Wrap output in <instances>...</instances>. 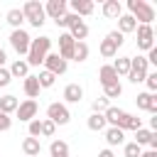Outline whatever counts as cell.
Returning a JSON list of instances; mask_svg holds the SVG:
<instances>
[{"label": "cell", "mask_w": 157, "mask_h": 157, "mask_svg": "<svg viewBox=\"0 0 157 157\" xmlns=\"http://www.w3.org/2000/svg\"><path fill=\"white\" fill-rule=\"evenodd\" d=\"M103 118H105V125H110V128H120L123 132L125 130H140L142 128V120L137 118V115H130V113H125L123 108H115V105H110L105 113H103Z\"/></svg>", "instance_id": "obj_1"}, {"label": "cell", "mask_w": 157, "mask_h": 157, "mask_svg": "<svg viewBox=\"0 0 157 157\" xmlns=\"http://www.w3.org/2000/svg\"><path fill=\"white\" fill-rule=\"evenodd\" d=\"M49 49H52V39H49V37H37V39H32V42H29L27 59H25L27 66H39V64H44Z\"/></svg>", "instance_id": "obj_2"}, {"label": "cell", "mask_w": 157, "mask_h": 157, "mask_svg": "<svg viewBox=\"0 0 157 157\" xmlns=\"http://www.w3.org/2000/svg\"><path fill=\"white\" fill-rule=\"evenodd\" d=\"M128 10L137 25H152V20H155V7L145 0H128Z\"/></svg>", "instance_id": "obj_3"}, {"label": "cell", "mask_w": 157, "mask_h": 157, "mask_svg": "<svg viewBox=\"0 0 157 157\" xmlns=\"http://www.w3.org/2000/svg\"><path fill=\"white\" fill-rule=\"evenodd\" d=\"M20 10H22V15H25V22H29L32 27L39 29V27L44 25V17H47V15H44V5H42L39 0H27Z\"/></svg>", "instance_id": "obj_4"}, {"label": "cell", "mask_w": 157, "mask_h": 157, "mask_svg": "<svg viewBox=\"0 0 157 157\" xmlns=\"http://www.w3.org/2000/svg\"><path fill=\"white\" fill-rule=\"evenodd\" d=\"M123 42H125V37H123L118 29L108 32V34H105V39H103V42H101V47H98L101 56H103V59H113V56L118 54V49L123 47Z\"/></svg>", "instance_id": "obj_5"}, {"label": "cell", "mask_w": 157, "mask_h": 157, "mask_svg": "<svg viewBox=\"0 0 157 157\" xmlns=\"http://www.w3.org/2000/svg\"><path fill=\"white\" fill-rule=\"evenodd\" d=\"M147 71H150V64H147V59H145L142 54L130 56V71H128V78H130L132 83H142L145 76H147Z\"/></svg>", "instance_id": "obj_6"}, {"label": "cell", "mask_w": 157, "mask_h": 157, "mask_svg": "<svg viewBox=\"0 0 157 157\" xmlns=\"http://www.w3.org/2000/svg\"><path fill=\"white\" fill-rule=\"evenodd\" d=\"M47 120H52L54 125H66L71 120V113H69L66 103H59V101L49 103L47 105Z\"/></svg>", "instance_id": "obj_7"}, {"label": "cell", "mask_w": 157, "mask_h": 157, "mask_svg": "<svg viewBox=\"0 0 157 157\" xmlns=\"http://www.w3.org/2000/svg\"><path fill=\"white\" fill-rule=\"evenodd\" d=\"M29 42H32V37H29L25 29H12V34H10V47H12L20 56H27Z\"/></svg>", "instance_id": "obj_8"}, {"label": "cell", "mask_w": 157, "mask_h": 157, "mask_svg": "<svg viewBox=\"0 0 157 157\" xmlns=\"http://www.w3.org/2000/svg\"><path fill=\"white\" fill-rule=\"evenodd\" d=\"M69 34L74 37V42H83L88 37V25L81 17H76L74 12H69Z\"/></svg>", "instance_id": "obj_9"}, {"label": "cell", "mask_w": 157, "mask_h": 157, "mask_svg": "<svg viewBox=\"0 0 157 157\" xmlns=\"http://www.w3.org/2000/svg\"><path fill=\"white\" fill-rule=\"evenodd\" d=\"M135 32H137V49L150 52L155 47V29H152V25H137Z\"/></svg>", "instance_id": "obj_10"}, {"label": "cell", "mask_w": 157, "mask_h": 157, "mask_svg": "<svg viewBox=\"0 0 157 157\" xmlns=\"http://www.w3.org/2000/svg\"><path fill=\"white\" fill-rule=\"evenodd\" d=\"M44 69H47L49 74H54V76H61V74H66L69 61H64L56 52H49V54H47V59H44Z\"/></svg>", "instance_id": "obj_11"}, {"label": "cell", "mask_w": 157, "mask_h": 157, "mask_svg": "<svg viewBox=\"0 0 157 157\" xmlns=\"http://www.w3.org/2000/svg\"><path fill=\"white\" fill-rule=\"evenodd\" d=\"M37 110H39L37 101L27 98V101H22V103L17 105L15 115H17V120H20V123H29V120H34V118H37Z\"/></svg>", "instance_id": "obj_12"}, {"label": "cell", "mask_w": 157, "mask_h": 157, "mask_svg": "<svg viewBox=\"0 0 157 157\" xmlns=\"http://www.w3.org/2000/svg\"><path fill=\"white\" fill-rule=\"evenodd\" d=\"M74 47H76V42H74V37H71L69 32L59 34V52H56V54H59L64 61L74 59Z\"/></svg>", "instance_id": "obj_13"}, {"label": "cell", "mask_w": 157, "mask_h": 157, "mask_svg": "<svg viewBox=\"0 0 157 157\" xmlns=\"http://www.w3.org/2000/svg\"><path fill=\"white\" fill-rule=\"evenodd\" d=\"M44 15H49V17L56 22L59 17L66 15V0H47V5H44Z\"/></svg>", "instance_id": "obj_14"}, {"label": "cell", "mask_w": 157, "mask_h": 157, "mask_svg": "<svg viewBox=\"0 0 157 157\" xmlns=\"http://www.w3.org/2000/svg\"><path fill=\"white\" fill-rule=\"evenodd\" d=\"M69 7H71V12H74L76 17H88V15H93V10H96L93 0H71Z\"/></svg>", "instance_id": "obj_15"}, {"label": "cell", "mask_w": 157, "mask_h": 157, "mask_svg": "<svg viewBox=\"0 0 157 157\" xmlns=\"http://www.w3.org/2000/svg\"><path fill=\"white\" fill-rule=\"evenodd\" d=\"M137 108L140 110H147V113H157V96L155 93H137Z\"/></svg>", "instance_id": "obj_16"}, {"label": "cell", "mask_w": 157, "mask_h": 157, "mask_svg": "<svg viewBox=\"0 0 157 157\" xmlns=\"http://www.w3.org/2000/svg\"><path fill=\"white\" fill-rule=\"evenodd\" d=\"M101 12H103L108 20H118V17L123 15V5H120L118 0H105L103 7H101Z\"/></svg>", "instance_id": "obj_17"}, {"label": "cell", "mask_w": 157, "mask_h": 157, "mask_svg": "<svg viewBox=\"0 0 157 157\" xmlns=\"http://www.w3.org/2000/svg\"><path fill=\"white\" fill-rule=\"evenodd\" d=\"M98 81H101V86H103V88H105V86L118 83V74L113 71V66H110V64L101 66V71H98Z\"/></svg>", "instance_id": "obj_18"}, {"label": "cell", "mask_w": 157, "mask_h": 157, "mask_svg": "<svg viewBox=\"0 0 157 157\" xmlns=\"http://www.w3.org/2000/svg\"><path fill=\"white\" fill-rule=\"evenodd\" d=\"M22 152H25V157H37L39 152H42V142L37 140V137H25L22 140Z\"/></svg>", "instance_id": "obj_19"}, {"label": "cell", "mask_w": 157, "mask_h": 157, "mask_svg": "<svg viewBox=\"0 0 157 157\" xmlns=\"http://www.w3.org/2000/svg\"><path fill=\"white\" fill-rule=\"evenodd\" d=\"M137 29V22H135V17L132 15H120L118 17V32L125 37V34H130V32H135Z\"/></svg>", "instance_id": "obj_20"}, {"label": "cell", "mask_w": 157, "mask_h": 157, "mask_svg": "<svg viewBox=\"0 0 157 157\" xmlns=\"http://www.w3.org/2000/svg\"><path fill=\"white\" fill-rule=\"evenodd\" d=\"M22 88H25L27 98H32V101H34V98H39V91H42V88H39V81H37V76H32V74H29V76H25V83H22Z\"/></svg>", "instance_id": "obj_21"}, {"label": "cell", "mask_w": 157, "mask_h": 157, "mask_svg": "<svg viewBox=\"0 0 157 157\" xmlns=\"http://www.w3.org/2000/svg\"><path fill=\"white\" fill-rule=\"evenodd\" d=\"M7 71H10V76H12V78H25V76H29V66H27V61H25V59H15V61H12V66H10Z\"/></svg>", "instance_id": "obj_22"}, {"label": "cell", "mask_w": 157, "mask_h": 157, "mask_svg": "<svg viewBox=\"0 0 157 157\" xmlns=\"http://www.w3.org/2000/svg\"><path fill=\"white\" fill-rule=\"evenodd\" d=\"M83 98V88L78 86V83H69L66 88H64V101L66 103H78Z\"/></svg>", "instance_id": "obj_23"}, {"label": "cell", "mask_w": 157, "mask_h": 157, "mask_svg": "<svg viewBox=\"0 0 157 157\" xmlns=\"http://www.w3.org/2000/svg\"><path fill=\"white\" fill-rule=\"evenodd\" d=\"M5 20H7V25H10L12 29H22V22H25V15H22V10H20V7H12V10H7V15H5Z\"/></svg>", "instance_id": "obj_24"}, {"label": "cell", "mask_w": 157, "mask_h": 157, "mask_svg": "<svg viewBox=\"0 0 157 157\" xmlns=\"http://www.w3.org/2000/svg\"><path fill=\"white\" fill-rule=\"evenodd\" d=\"M105 142H108V147L123 145V142H125V132H123L120 128H108V130H105Z\"/></svg>", "instance_id": "obj_25"}, {"label": "cell", "mask_w": 157, "mask_h": 157, "mask_svg": "<svg viewBox=\"0 0 157 157\" xmlns=\"http://www.w3.org/2000/svg\"><path fill=\"white\" fill-rule=\"evenodd\" d=\"M49 157H69V145L64 140H52L49 145Z\"/></svg>", "instance_id": "obj_26"}, {"label": "cell", "mask_w": 157, "mask_h": 157, "mask_svg": "<svg viewBox=\"0 0 157 157\" xmlns=\"http://www.w3.org/2000/svg\"><path fill=\"white\" fill-rule=\"evenodd\" d=\"M17 105H20V101H17L15 96H2V98H0V113H5V115L15 113Z\"/></svg>", "instance_id": "obj_27"}, {"label": "cell", "mask_w": 157, "mask_h": 157, "mask_svg": "<svg viewBox=\"0 0 157 157\" xmlns=\"http://www.w3.org/2000/svg\"><path fill=\"white\" fill-rule=\"evenodd\" d=\"M86 125H88V130H93V132H101V130H105V118H103L101 113H91Z\"/></svg>", "instance_id": "obj_28"}, {"label": "cell", "mask_w": 157, "mask_h": 157, "mask_svg": "<svg viewBox=\"0 0 157 157\" xmlns=\"http://www.w3.org/2000/svg\"><path fill=\"white\" fill-rule=\"evenodd\" d=\"M110 66H113V71L118 76H128V71H130V56H118L115 64H110Z\"/></svg>", "instance_id": "obj_29"}, {"label": "cell", "mask_w": 157, "mask_h": 157, "mask_svg": "<svg viewBox=\"0 0 157 157\" xmlns=\"http://www.w3.org/2000/svg\"><path fill=\"white\" fill-rule=\"evenodd\" d=\"M37 81H39V88H52V86H54V81H56V76H54V74H49L47 69H42V71L37 74Z\"/></svg>", "instance_id": "obj_30"}, {"label": "cell", "mask_w": 157, "mask_h": 157, "mask_svg": "<svg viewBox=\"0 0 157 157\" xmlns=\"http://www.w3.org/2000/svg\"><path fill=\"white\" fill-rule=\"evenodd\" d=\"M88 44L86 42H76V47H74V61H86L88 59Z\"/></svg>", "instance_id": "obj_31"}, {"label": "cell", "mask_w": 157, "mask_h": 157, "mask_svg": "<svg viewBox=\"0 0 157 157\" xmlns=\"http://www.w3.org/2000/svg\"><path fill=\"white\" fill-rule=\"evenodd\" d=\"M150 140H152V130H147V128H140V130H135V140H132L135 145H140V147H142V145H147Z\"/></svg>", "instance_id": "obj_32"}, {"label": "cell", "mask_w": 157, "mask_h": 157, "mask_svg": "<svg viewBox=\"0 0 157 157\" xmlns=\"http://www.w3.org/2000/svg\"><path fill=\"white\" fill-rule=\"evenodd\" d=\"M108 108H110V103H108V98H105V96H101V98H96V101L91 103V110H93V113H101V115H103Z\"/></svg>", "instance_id": "obj_33"}, {"label": "cell", "mask_w": 157, "mask_h": 157, "mask_svg": "<svg viewBox=\"0 0 157 157\" xmlns=\"http://www.w3.org/2000/svg\"><path fill=\"white\" fill-rule=\"evenodd\" d=\"M103 93H105V98L110 101V98H120L123 96V86H120V81L118 83H113V86H105L103 88Z\"/></svg>", "instance_id": "obj_34"}, {"label": "cell", "mask_w": 157, "mask_h": 157, "mask_svg": "<svg viewBox=\"0 0 157 157\" xmlns=\"http://www.w3.org/2000/svg\"><path fill=\"white\" fill-rule=\"evenodd\" d=\"M27 130H29V137H37V140H39V135H42V120H39V118L29 120V123H27Z\"/></svg>", "instance_id": "obj_35"}, {"label": "cell", "mask_w": 157, "mask_h": 157, "mask_svg": "<svg viewBox=\"0 0 157 157\" xmlns=\"http://www.w3.org/2000/svg\"><path fill=\"white\" fill-rule=\"evenodd\" d=\"M145 83H147V93H155L157 91V71H147Z\"/></svg>", "instance_id": "obj_36"}, {"label": "cell", "mask_w": 157, "mask_h": 157, "mask_svg": "<svg viewBox=\"0 0 157 157\" xmlns=\"http://www.w3.org/2000/svg\"><path fill=\"white\" fill-rule=\"evenodd\" d=\"M142 155V147L135 145V142H128L125 145V157H140Z\"/></svg>", "instance_id": "obj_37"}, {"label": "cell", "mask_w": 157, "mask_h": 157, "mask_svg": "<svg viewBox=\"0 0 157 157\" xmlns=\"http://www.w3.org/2000/svg\"><path fill=\"white\" fill-rule=\"evenodd\" d=\"M54 130H56V125H54L52 120H47V118H44V120H42V135H44V137H52V135H54Z\"/></svg>", "instance_id": "obj_38"}, {"label": "cell", "mask_w": 157, "mask_h": 157, "mask_svg": "<svg viewBox=\"0 0 157 157\" xmlns=\"http://www.w3.org/2000/svg\"><path fill=\"white\" fill-rule=\"evenodd\" d=\"M10 128H12V118L5 115V113H0V132H5V130H10Z\"/></svg>", "instance_id": "obj_39"}, {"label": "cell", "mask_w": 157, "mask_h": 157, "mask_svg": "<svg viewBox=\"0 0 157 157\" xmlns=\"http://www.w3.org/2000/svg\"><path fill=\"white\" fill-rule=\"evenodd\" d=\"M10 81H12V76H10V71L2 66V69H0V88H2V86H7Z\"/></svg>", "instance_id": "obj_40"}, {"label": "cell", "mask_w": 157, "mask_h": 157, "mask_svg": "<svg viewBox=\"0 0 157 157\" xmlns=\"http://www.w3.org/2000/svg\"><path fill=\"white\" fill-rule=\"evenodd\" d=\"M145 59H147V64H157V47H152V49L147 52Z\"/></svg>", "instance_id": "obj_41"}, {"label": "cell", "mask_w": 157, "mask_h": 157, "mask_svg": "<svg viewBox=\"0 0 157 157\" xmlns=\"http://www.w3.org/2000/svg\"><path fill=\"white\" fill-rule=\"evenodd\" d=\"M98 157H115V155H113V150H110V147H105V150H101V152H98Z\"/></svg>", "instance_id": "obj_42"}, {"label": "cell", "mask_w": 157, "mask_h": 157, "mask_svg": "<svg viewBox=\"0 0 157 157\" xmlns=\"http://www.w3.org/2000/svg\"><path fill=\"white\" fill-rule=\"evenodd\" d=\"M5 61H7V54H5V52H2V49H0V69H2V66H5Z\"/></svg>", "instance_id": "obj_43"}, {"label": "cell", "mask_w": 157, "mask_h": 157, "mask_svg": "<svg viewBox=\"0 0 157 157\" xmlns=\"http://www.w3.org/2000/svg\"><path fill=\"white\" fill-rule=\"evenodd\" d=\"M150 128H152V132L157 130V115H155V118H150Z\"/></svg>", "instance_id": "obj_44"}, {"label": "cell", "mask_w": 157, "mask_h": 157, "mask_svg": "<svg viewBox=\"0 0 157 157\" xmlns=\"http://www.w3.org/2000/svg\"><path fill=\"white\" fill-rule=\"evenodd\" d=\"M140 157H157V152H155V150H147V152H142Z\"/></svg>", "instance_id": "obj_45"}]
</instances>
